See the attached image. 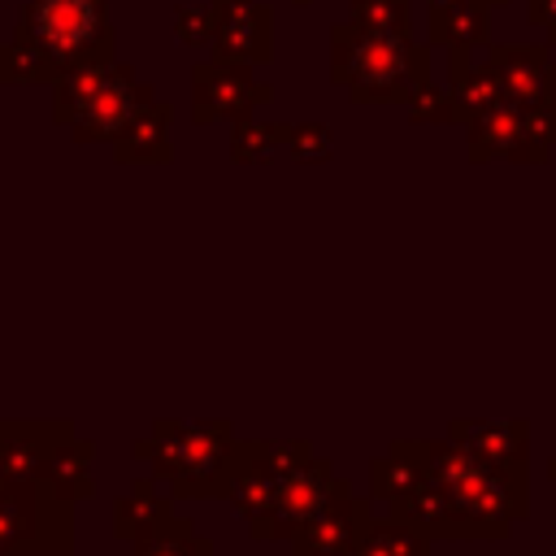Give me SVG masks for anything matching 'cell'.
<instances>
[{"label": "cell", "mask_w": 556, "mask_h": 556, "mask_svg": "<svg viewBox=\"0 0 556 556\" xmlns=\"http://www.w3.org/2000/svg\"><path fill=\"white\" fill-rule=\"evenodd\" d=\"M330 74L356 104H404L430 83V52L400 30H369L352 17L330 26Z\"/></svg>", "instance_id": "6da1fadb"}, {"label": "cell", "mask_w": 556, "mask_h": 556, "mask_svg": "<svg viewBox=\"0 0 556 556\" xmlns=\"http://www.w3.org/2000/svg\"><path fill=\"white\" fill-rule=\"evenodd\" d=\"M13 35L48 52L65 74L78 65L113 61L109 0H30Z\"/></svg>", "instance_id": "7a4b0ae2"}, {"label": "cell", "mask_w": 556, "mask_h": 556, "mask_svg": "<svg viewBox=\"0 0 556 556\" xmlns=\"http://www.w3.org/2000/svg\"><path fill=\"white\" fill-rule=\"evenodd\" d=\"M148 100H152L148 83H139L130 65H117V61H113V65L104 70L100 87L91 91V100L74 113L70 135H74L78 143H87V139H91V143H117L122 130L135 122V113H139Z\"/></svg>", "instance_id": "3957f363"}, {"label": "cell", "mask_w": 556, "mask_h": 556, "mask_svg": "<svg viewBox=\"0 0 556 556\" xmlns=\"http://www.w3.org/2000/svg\"><path fill=\"white\" fill-rule=\"evenodd\" d=\"M191 91H195V122H217V117H248L256 104H265L274 91L252 78V65L239 61H200L191 70Z\"/></svg>", "instance_id": "277c9868"}, {"label": "cell", "mask_w": 556, "mask_h": 556, "mask_svg": "<svg viewBox=\"0 0 556 556\" xmlns=\"http://www.w3.org/2000/svg\"><path fill=\"white\" fill-rule=\"evenodd\" d=\"M213 56L239 65H265L274 56V13L261 0H208Z\"/></svg>", "instance_id": "5b68a950"}, {"label": "cell", "mask_w": 556, "mask_h": 556, "mask_svg": "<svg viewBox=\"0 0 556 556\" xmlns=\"http://www.w3.org/2000/svg\"><path fill=\"white\" fill-rule=\"evenodd\" d=\"M469 148H473L478 161H486V156L543 161V156H547V148L530 139L526 113H521V104H513V100H500V104H491L486 113H478V117L469 122Z\"/></svg>", "instance_id": "8992f818"}, {"label": "cell", "mask_w": 556, "mask_h": 556, "mask_svg": "<svg viewBox=\"0 0 556 556\" xmlns=\"http://www.w3.org/2000/svg\"><path fill=\"white\" fill-rule=\"evenodd\" d=\"M447 91L456 104V122H473L478 113H486L491 104L504 100L495 65L482 48H447Z\"/></svg>", "instance_id": "52a82bcc"}, {"label": "cell", "mask_w": 556, "mask_h": 556, "mask_svg": "<svg viewBox=\"0 0 556 556\" xmlns=\"http://www.w3.org/2000/svg\"><path fill=\"white\" fill-rule=\"evenodd\" d=\"M491 65H495V78H500V91L504 100L513 104H534L543 96H552V56L547 48L539 43H513V48H486Z\"/></svg>", "instance_id": "ba28073f"}, {"label": "cell", "mask_w": 556, "mask_h": 556, "mask_svg": "<svg viewBox=\"0 0 556 556\" xmlns=\"http://www.w3.org/2000/svg\"><path fill=\"white\" fill-rule=\"evenodd\" d=\"M491 17L482 0H430V43L439 48H486Z\"/></svg>", "instance_id": "9c48e42d"}, {"label": "cell", "mask_w": 556, "mask_h": 556, "mask_svg": "<svg viewBox=\"0 0 556 556\" xmlns=\"http://www.w3.org/2000/svg\"><path fill=\"white\" fill-rule=\"evenodd\" d=\"M165 130H169V104L148 100V104L135 113V122L122 130L117 156H122V161H165V156H169Z\"/></svg>", "instance_id": "30bf717a"}, {"label": "cell", "mask_w": 556, "mask_h": 556, "mask_svg": "<svg viewBox=\"0 0 556 556\" xmlns=\"http://www.w3.org/2000/svg\"><path fill=\"white\" fill-rule=\"evenodd\" d=\"M61 78H65V70L35 43H26L17 35H9L0 43V83H52L56 87Z\"/></svg>", "instance_id": "8fae6325"}, {"label": "cell", "mask_w": 556, "mask_h": 556, "mask_svg": "<svg viewBox=\"0 0 556 556\" xmlns=\"http://www.w3.org/2000/svg\"><path fill=\"white\" fill-rule=\"evenodd\" d=\"M282 143H287V126H265V122L239 117L235 139H230V156L235 161H269Z\"/></svg>", "instance_id": "7c38bea8"}, {"label": "cell", "mask_w": 556, "mask_h": 556, "mask_svg": "<svg viewBox=\"0 0 556 556\" xmlns=\"http://www.w3.org/2000/svg\"><path fill=\"white\" fill-rule=\"evenodd\" d=\"M348 17L356 26H369V30L413 35V0H352V13Z\"/></svg>", "instance_id": "4fadbf2b"}, {"label": "cell", "mask_w": 556, "mask_h": 556, "mask_svg": "<svg viewBox=\"0 0 556 556\" xmlns=\"http://www.w3.org/2000/svg\"><path fill=\"white\" fill-rule=\"evenodd\" d=\"M404 109H408V117H413V122H434V126L456 122L452 91H447V87H434V83H421V87L404 100Z\"/></svg>", "instance_id": "5bb4252c"}, {"label": "cell", "mask_w": 556, "mask_h": 556, "mask_svg": "<svg viewBox=\"0 0 556 556\" xmlns=\"http://www.w3.org/2000/svg\"><path fill=\"white\" fill-rule=\"evenodd\" d=\"M287 152L295 156V161H326L330 152H334V135L321 126V122H304V126H291L287 130Z\"/></svg>", "instance_id": "9a60e30c"}, {"label": "cell", "mask_w": 556, "mask_h": 556, "mask_svg": "<svg viewBox=\"0 0 556 556\" xmlns=\"http://www.w3.org/2000/svg\"><path fill=\"white\" fill-rule=\"evenodd\" d=\"M174 35H178V43H187V48H208L213 43V9L204 4V9H174Z\"/></svg>", "instance_id": "2e32d148"}, {"label": "cell", "mask_w": 556, "mask_h": 556, "mask_svg": "<svg viewBox=\"0 0 556 556\" xmlns=\"http://www.w3.org/2000/svg\"><path fill=\"white\" fill-rule=\"evenodd\" d=\"M521 113H526L530 139L543 143V148H552V143H556V96H543V100H534V104H521Z\"/></svg>", "instance_id": "e0dca14e"}, {"label": "cell", "mask_w": 556, "mask_h": 556, "mask_svg": "<svg viewBox=\"0 0 556 556\" xmlns=\"http://www.w3.org/2000/svg\"><path fill=\"white\" fill-rule=\"evenodd\" d=\"M526 17L534 30L547 35V43L556 48V0H526Z\"/></svg>", "instance_id": "ac0fdd59"}, {"label": "cell", "mask_w": 556, "mask_h": 556, "mask_svg": "<svg viewBox=\"0 0 556 556\" xmlns=\"http://www.w3.org/2000/svg\"><path fill=\"white\" fill-rule=\"evenodd\" d=\"M482 4H486V9H495V4H508V0H482Z\"/></svg>", "instance_id": "d6986e66"}, {"label": "cell", "mask_w": 556, "mask_h": 556, "mask_svg": "<svg viewBox=\"0 0 556 556\" xmlns=\"http://www.w3.org/2000/svg\"><path fill=\"white\" fill-rule=\"evenodd\" d=\"M295 4H308V0H295Z\"/></svg>", "instance_id": "ffe728a7"}]
</instances>
